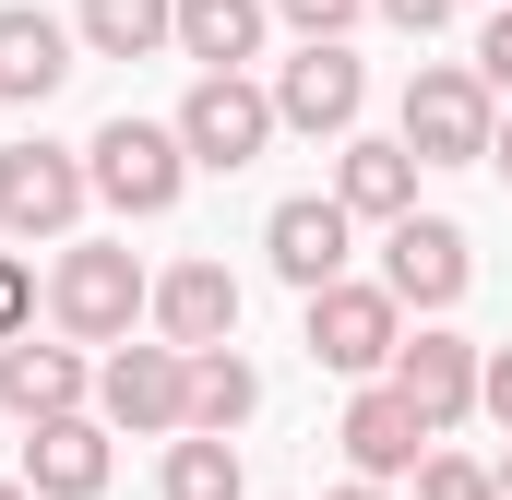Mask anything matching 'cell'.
I'll use <instances>...</instances> for the list:
<instances>
[{"instance_id": "cell-19", "label": "cell", "mask_w": 512, "mask_h": 500, "mask_svg": "<svg viewBox=\"0 0 512 500\" xmlns=\"http://www.w3.org/2000/svg\"><path fill=\"white\" fill-rule=\"evenodd\" d=\"M72 36H84V60H155V48H179V0H84Z\"/></svg>"}, {"instance_id": "cell-17", "label": "cell", "mask_w": 512, "mask_h": 500, "mask_svg": "<svg viewBox=\"0 0 512 500\" xmlns=\"http://www.w3.org/2000/svg\"><path fill=\"white\" fill-rule=\"evenodd\" d=\"M108 465H120V453H108V417H48V429H24V465H12V477L36 500H96Z\"/></svg>"}, {"instance_id": "cell-6", "label": "cell", "mask_w": 512, "mask_h": 500, "mask_svg": "<svg viewBox=\"0 0 512 500\" xmlns=\"http://www.w3.org/2000/svg\"><path fill=\"white\" fill-rule=\"evenodd\" d=\"M179 155L191 167H215V179H239L262 143H274V84H251V72H191V96H179Z\"/></svg>"}, {"instance_id": "cell-18", "label": "cell", "mask_w": 512, "mask_h": 500, "mask_svg": "<svg viewBox=\"0 0 512 500\" xmlns=\"http://www.w3.org/2000/svg\"><path fill=\"white\" fill-rule=\"evenodd\" d=\"M274 36V0H179V60L203 72H251Z\"/></svg>"}, {"instance_id": "cell-1", "label": "cell", "mask_w": 512, "mask_h": 500, "mask_svg": "<svg viewBox=\"0 0 512 500\" xmlns=\"http://www.w3.org/2000/svg\"><path fill=\"white\" fill-rule=\"evenodd\" d=\"M143 310H155V274H143L120 239H72L48 262V334H60V346H131Z\"/></svg>"}, {"instance_id": "cell-8", "label": "cell", "mask_w": 512, "mask_h": 500, "mask_svg": "<svg viewBox=\"0 0 512 500\" xmlns=\"http://www.w3.org/2000/svg\"><path fill=\"white\" fill-rule=\"evenodd\" d=\"M96 417L108 429H143V441H179L191 429V358L155 346V334L143 346H108L96 358Z\"/></svg>"}, {"instance_id": "cell-24", "label": "cell", "mask_w": 512, "mask_h": 500, "mask_svg": "<svg viewBox=\"0 0 512 500\" xmlns=\"http://www.w3.org/2000/svg\"><path fill=\"white\" fill-rule=\"evenodd\" d=\"M36 298H48V286L24 274V250H0V346H12V334H36Z\"/></svg>"}, {"instance_id": "cell-16", "label": "cell", "mask_w": 512, "mask_h": 500, "mask_svg": "<svg viewBox=\"0 0 512 500\" xmlns=\"http://www.w3.org/2000/svg\"><path fill=\"white\" fill-rule=\"evenodd\" d=\"M72 24L60 12H36V0H0V108H48L60 84H72Z\"/></svg>"}, {"instance_id": "cell-4", "label": "cell", "mask_w": 512, "mask_h": 500, "mask_svg": "<svg viewBox=\"0 0 512 500\" xmlns=\"http://www.w3.org/2000/svg\"><path fill=\"white\" fill-rule=\"evenodd\" d=\"M84 179H96V203L131 215V227H155V215H179V191H191V155H179V131L167 120H108L84 143Z\"/></svg>"}, {"instance_id": "cell-13", "label": "cell", "mask_w": 512, "mask_h": 500, "mask_svg": "<svg viewBox=\"0 0 512 500\" xmlns=\"http://www.w3.org/2000/svg\"><path fill=\"white\" fill-rule=\"evenodd\" d=\"M334 441H346V477H370V489H393V477H417V465L441 453V441L417 429V405H405L393 381H358V393H346Z\"/></svg>"}, {"instance_id": "cell-3", "label": "cell", "mask_w": 512, "mask_h": 500, "mask_svg": "<svg viewBox=\"0 0 512 500\" xmlns=\"http://www.w3.org/2000/svg\"><path fill=\"white\" fill-rule=\"evenodd\" d=\"M298 346H310V370H334V381H393L405 310L382 298V274H346V286L298 298Z\"/></svg>"}, {"instance_id": "cell-10", "label": "cell", "mask_w": 512, "mask_h": 500, "mask_svg": "<svg viewBox=\"0 0 512 500\" xmlns=\"http://www.w3.org/2000/svg\"><path fill=\"white\" fill-rule=\"evenodd\" d=\"M346 250H358V227H346V203H334V191H286V203L262 215V262H274L298 298L346 286Z\"/></svg>"}, {"instance_id": "cell-23", "label": "cell", "mask_w": 512, "mask_h": 500, "mask_svg": "<svg viewBox=\"0 0 512 500\" xmlns=\"http://www.w3.org/2000/svg\"><path fill=\"white\" fill-rule=\"evenodd\" d=\"M417 500H501V477H489L477 453H429V465H417Z\"/></svg>"}, {"instance_id": "cell-25", "label": "cell", "mask_w": 512, "mask_h": 500, "mask_svg": "<svg viewBox=\"0 0 512 500\" xmlns=\"http://www.w3.org/2000/svg\"><path fill=\"white\" fill-rule=\"evenodd\" d=\"M465 72H477L489 96H512V0L489 12V24H477V60H465Z\"/></svg>"}, {"instance_id": "cell-11", "label": "cell", "mask_w": 512, "mask_h": 500, "mask_svg": "<svg viewBox=\"0 0 512 500\" xmlns=\"http://www.w3.org/2000/svg\"><path fill=\"white\" fill-rule=\"evenodd\" d=\"M143 322H155V346L215 358V346H239V274L191 250V262H167V274H155V310H143Z\"/></svg>"}, {"instance_id": "cell-9", "label": "cell", "mask_w": 512, "mask_h": 500, "mask_svg": "<svg viewBox=\"0 0 512 500\" xmlns=\"http://www.w3.org/2000/svg\"><path fill=\"white\" fill-rule=\"evenodd\" d=\"M370 108V72H358V48H298V60H274V131H310V143H346Z\"/></svg>"}, {"instance_id": "cell-27", "label": "cell", "mask_w": 512, "mask_h": 500, "mask_svg": "<svg viewBox=\"0 0 512 500\" xmlns=\"http://www.w3.org/2000/svg\"><path fill=\"white\" fill-rule=\"evenodd\" d=\"M477 417H501V429H512V346L477 358Z\"/></svg>"}, {"instance_id": "cell-21", "label": "cell", "mask_w": 512, "mask_h": 500, "mask_svg": "<svg viewBox=\"0 0 512 500\" xmlns=\"http://www.w3.org/2000/svg\"><path fill=\"white\" fill-rule=\"evenodd\" d=\"M155 500H251V477H239V441L179 429V441H167V465H155Z\"/></svg>"}, {"instance_id": "cell-28", "label": "cell", "mask_w": 512, "mask_h": 500, "mask_svg": "<svg viewBox=\"0 0 512 500\" xmlns=\"http://www.w3.org/2000/svg\"><path fill=\"white\" fill-rule=\"evenodd\" d=\"M489 167H501V179H512V108H501V143H489Z\"/></svg>"}, {"instance_id": "cell-20", "label": "cell", "mask_w": 512, "mask_h": 500, "mask_svg": "<svg viewBox=\"0 0 512 500\" xmlns=\"http://www.w3.org/2000/svg\"><path fill=\"white\" fill-rule=\"evenodd\" d=\"M262 417V370L239 358V346H215V358H191V429L203 441H239Z\"/></svg>"}, {"instance_id": "cell-12", "label": "cell", "mask_w": 512, "mask_h": 500, "mask_svg": "<svg viewBox=\"0 0 512 500\" xmlns=\"http://www.w3.org/2000/svg\"><path fill=\"white\" fill-rule=\"evenodd\" d=\"M477 358H489V346H465L453 322H417V334H405V358H393V393L417 405V429H429V441L477 417Z\"/></svg>"}, {"instance_id": "cell-15", "label": "cell", "mask_w": 512, "mask_h": 500, "mask_svg": "<svg viewBox=\"0 0 512 500\" xmlns=\"http://www.w3.org/2000/svg\"><path fill=\"white\" fill-rule=\"evenodd\" d=\"M84 393H96V358H84V346H60V334H48V346H36V334H12V346H0V405H12L24 429L84 417Z\"/></svg>"}, {"instance_id": "cell-22", "label": "cell", "mask_w": 512, "mask_h": 500, "mask_svg": "<svg viewBox=\"0 0 512 500\" xmlns=\"http://www.w3.org/2000/svg\"><path fill=\"white\" fill-rule=\"evenodd\" d=\"M370 0H274V24L298 36V48H346V24H358Z\"/></svg>"}, {"instance_id": "cell-26", "label": "cell", "mask_w": 512, "mask_h": 500, "mask_svg": "<svg viewBox=\"0 0 512 500\" xmlns=\"http://www.w3.org/2000/svg\"><path fill=\"white\" fill-rule=\"evenodd\" d=\"M370 12H382L393 36H441V24H453V12H465V0H370Z\"/></svg>"}, {"instance_id": "cell-31", "label": "cell", "mask_w": 512, "mask_h": 500, "mask_svg": "<svg viewBox=\"0 0 512 500\" xmlns=\"http://www.w3.org/2000/svg\"><path fill=\"white\" fill-rule=\"evenodd\" d=\"M489 477H501V500H512V453H501V465H489Z\"/></svg>"}, {"instance_id": "cell-29", "label": "cell", "mask_w": 512, "mask_h": 500, "mask_svg": "<svg viewBox=\"0 0 512 500\" xmlns=\"http://www.w3.org/2000/svg\"><path fill=\"white\" fill-rule=\"evenodd\" d=\"M334 500H393V489H370V477H346V489H334Z\"/></svg>"}, {"instance_id": "cell-14", "label": "cell", "mask_w": 512, "mask_h": 500, "mask_svg": "<svg viewBox=\"0 0 512 500\" xmlns=\"http://www.w3.org/2000/svg\"><path fill=\"white\" fill-rule=\"evenodd\" d=\"M334 203H346V227H405L417 215V155L393 131H346L334 143Z\"/></svg>"}, {"instance_id": "cell-30", "label": "cell", "mask_w": 512, "mask_h": 500, "mask_svg": "<svg viewBox=\"0 0 512 500\" xmlns=\"http://www.w3.org/2000/svg\"><path fill=\"white\" fill-rule=\"evenodd\" d=\"M0 500H36V489H24V477H0Z\"/></svg>"}, {"instance_id": "cell-7", "label": "cell", "mask_w": 512, "mask_h": 500, "mask_svg": "<svg viewBox=\"0 0 512 500\" xmlns=\"http://www.w3.org/2000/svg\"><path fill=\"white\" fill-rule=\"evenodd\" d=\"M465 286H477V239H465L453 215H405V227H382V298H393V310L441 322Z\"/></svg>"}, {"instance_id": "cell-2", "label": "cell", "mask_w": 512, "mask_h": 500, "mask_svg": "<svg viewBox=\"0 0 512 500\" xmlns=\"http://www.w3.org/2000/svg\"><path fill=\"white\" fill-rule=\"evenodd\" d=\"M393 143H405L417 167H489L501 96H489L465 60H417V72H405V108H393Z\"/></svg>"}, {"instance_id": "cell-5", "label": "cell", "mask_w": 512, "mask_h": 500, "mask_svg": "<svg viewBox=\"0 0 512 500\" xmlns=\"http://www.w3.org/2000/svg\"><path fill=\"white\" fill-rule=\"evenodd\" d=\"M84 203H96L84 143H36V131H24V143L0 155V239H60V250H72Z\"/></svg>"}]
</instances>
